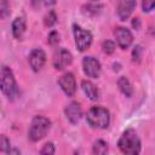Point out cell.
I'll list each match as a JSON object with an SVG mask.
<instances>
[{"instance_id": "cell-1", "label": "cell", "mask_w": 155, "mask_h": 155, "mask_svg": "<svg viewBox=\"0 0 155 155\" xmlns=\"http://www.w3.org/2000/svg\"><path fill=\"white\" fill-rule=\"evenodd\" d=\"M117 145L120 150L127 155H137L140 153V139L133 128H128L121 134Z\"/></svg>"}, {"instance_id": "cell-2", "label": "cell", "mask_w": 155, "mask_h": 155, "mask_svg": "<svg viewBox=\"0 0 155 155\" xmlns=\"http://www.w3.org/2000/svg\"><path fill=\"white\" fill-rule=\"evenodd\" d=\"M0 90L11 101H13L19 93L15 75L6 65H2L0 69Z\"/></svg>"}, {"instance_id": "cell-3", "label": "cell", "mask_w": 155, "mask_h": 155, "mask_svg": "<svg viewBox=\"0 0 155 155\" xmlns=\"http://www.w3.org/2000/svg\"><path fill=\"white\" fill-rule=\"evenodd\" d=\"M86 120L90 126L96 128H107L110 122V114L108 109L103 107H92L86 115Z\"/></svg>"}, {"instance_id": "cell-4", "label": "cell", "mask_w": 155, "mask_h": 155, "mask_svg": "<svg viewBox=\"0 0 155 155\" xmlns=\"http://www.w3.org/2000/svg\"><path fill=\"white\" fill-rule=\"evenodd\" d=\"M50 126H51V121L47 117L41 116V115L35 116L31 120V124H30V127H29V138H30V140L38 142V140L42 139L47 134V132L50 130Z\"/></svg>"}, {"instance_id": "cell-5", "label": "cell", "mask_w": 155, "mask_h": 155, "mask_svg": "<svg viewBox=\"0 0 155 155\" xmlns=\"http://www.w3.org/2000/svg\"><path fill=\"white\" fill-rule=\"evenodd\" d=\"M73 33H74V38H75V46L79 51L84 52L86 51L91 44H92V34L91 31L81 28L78 24L73 25Z\"/></svg>"}, {"instance_id": "cell-6", "label": "cell", "mask_w": 155, "mask_h": 155, "mask_svg": "<svg viewBox=\"0 0 155 155\" xmlns=\"http://www.w3.org/2000/svg\"><path fill=\"white\" fill-rule=\"evenodd\" d=\"M82 68H84L85 74L88 78H93V79L99 78L101 71H102V67H101L99 61L92 56L85 57L82 59Z\"/></svg>"}, {"instance_id": "cell-7", "label": "cell", "mask_w": 155, "mask_h": 155, "mask_svg": "<svg viewBox=\"0 0 155 155\" xmlns=\"http://www.w3.org/2000/svg\"><path fill=\"white\" fill-rule=\"evenodd\" d=\"M71 61H73L71 53H70L68 50L61 47V48H57V50H56V52H54V54H53V61H52V62H53V67H54L56 69L62 70V69H64L65 67H68V65L71 63Z\"/></svg>"}, {"instance_id": "cell-8", "label": "cell", "mask_w": 155, "mask_h": 155, "mask_svg": "<svg viewBox=\"0 0 155 155\" xmlns=\"http://www.w3.org/2000/svg\"><path fill=\"white\" fill-rule=\"evenodd\" d=\"M114 36L116 39V42L117 45L122 48V50H126L127 47H130V45L132 44L133 41V36H132V33L125 28V27H117L115 28L114 30Z\"/></svg>"}, {"instance_id": "cell-9", "label": "cell", "mask_w": 155, "mask_h": 155, "mask_svg": "<svg viewBox=\"0 0 155 155\" xmlns=\"http://www.w3.org/2000/svg\"><path fill=\"white\" fill-rule=\"evenodd\" d=\"M58 85L61 86L62 91L68 96L71 97L74 96L75 91H76V82H75V78L71 73H65L63 74L59 79H58Z\"/></svg>"}, {"instance_id": "cell-10", "label": "cell", "mask_w": 155, "mask_h": 155, "mask_svg": "<svg viewBox=\"0 0 155 155\" xmlns=\"http://www.w3.org/2000/svg\"><path fill=\"white\" fill-rule=\"evenodd\" d=\"M46 62V54L41 48H34L29 54V64L34 71L41 70Z\"/></svg>"}, {"instance_id": "cell-11", "label": "cell", "mask_w": 155, "mask_h": 155, "mask_svg": "<svg viewBox=\"0 0 155 155\" xmlns=\"http://www.w3.org/2000/svg\"><path fill=\"white\" fill-rule=\"evenodd\" d=\"M136 7V0H119L117 4V16L121 21H126Z\"/></svg>"}, {"instance_id": "cell-12", "label": "cell", "mask_w": 155, "mask_h": 155, "mask_svg": "<svg viewBox=\"0 0 155 155\" xmlns=\"http://www.w3.org/2000/svg\"><path fill=\"white\" fill-rule=\"evenodd\" d=\"M64 113H65V116L67 119L71 122V124H78L82 116V110H81V107L78 102H70L65 109H64Z\"/></svg>"}, {"instance_id": "cell-13", "label": "cell", "mask_w": 155, "mask_h": 155, "mask_svg": "<svg viewBox=\"0 0 155 155\" xmlns=\"http://www.w3.org/2000/svg\"><path fill=\"white\" fill-rule=\"evenodd\" d=\"M25 31V21L23 17H17L12 22V34L15 39H22L23 34Z\"/></svg>"}, {"instance_id": "cell-14", "label": "cell", "mask_w": 155, "mask_h": 155, "mask_svg": "<svg viewBox=\"0 0 155 155\" xmlns=\"http://www.w3.org/2000/svg\"><path fill=\"white\" fill-rule=\"evenodd\" d=\"M81 87H82V91L85 92V94L87 96L88 99H91V101H97V99H98V97H99L98 88H97L91 81L84 80V81L81 82Z\"/></svg>"}, {"instance_id": "cell-15", "label": "cell", "mask_w": 155, "mask_h": 155, "mask_svg": "<svg viewBox=\"0 0 155 155\" xmlns=\"http://www.w3.org/2000/svg\"><path fill=\"white\" fill-rule=\"evenodd\" d=\"M117 86H119L120 91H121L126 97H131V96L133 94L132 85H131L130 80H128L126 76H121V78H119V80H117Z\"/></svg>"}, {"instance_id": "cell-16", "label": "cell", "mask_w": 155, "mask_h": 155, "mask_svg": "<svg viewBox=\"0 0 155 155\" xmlns=\"http://www.w3.org/2000/svg\"><path fill=\"white\" fill-rule=\"evenodd\" d=\"M93 153L94 154H99V155H103V154H107L108 153V144L102 140V139H98L93 143V148H92Z\"/></svg>"}, {"instance_id": "cell-17", "label": "cell", "mask_w": 155, "mask_h": 155, "mask_svg": "<svg viewBox=\"0 0 155 155\" xmlns=\"http://www.w3.org/2000/svg\"><path fill=\"white\" fill-rule=\"evenodd\" d=\"M10 149H11L10 139L5 134H1L0 136V151L1 153H8Z\"/></svg>"}, {"instance_id": "cell-18", "label": "cell", "mask_w": 155, "mask_h": 155, "mask_svg": "<svg viewBox=\"0 0 155 155\" xmlns=\"http://www.w3.org/2000/svg\"><path fill=\"white\" fill-rule=\"evenodd\" d=\"M57 22V16L54 13V11H48V13L45 16L44 18V23L46 27H52L54 23Z\"/></svg>"}, {"instance_id": "cell-19", "label": "cell", "mask_w": 155, "mask_h": 155, "mask_svg": "<svg viewBox=\"0 0 155 155\" xmlns=\"http://www.w3.org/2000/svg\"><path fill=\"white\" fill-rule=\"evenodd\" d=\"M102 48H103V52L104 53L110 54V53H113L115 51V44L111 40H105L102 44Z\"/></svg>"}, {"instance_id": "cell-20", "label": "cell", "mask_w": 155, "mask_h": 155, "mask_svg": "<svg viewBox=\"0 0 155 155\" xmlns=\"http://www.w3.org/2000/svg\"><path fill=\"white\" fill-rule=\"evenodd\" d=\"M8 15V2L7 0H0V19Z\"/></svg>"}, {"instance_id": "cell-21", "label": "cell", "mask_w": 155, "mask_h": 155, "mask_svg": "<svg viewBox=\"0 0 155 155\" xmlns=\"http://www.w3.org/2000/svg\"><path fill=\"white\" fill-rule=\"evenodd\" d=\"M155 0H142V7L144 12H150L154 8Z\"/></svg>"}, {"instance_id": "cell-22", "label": "cell", "mask_w": 155, "mask_h": 155, "mask_svg": "<svg viewBox=\"0 0 155 155\" xmlns=\"http://www.w3.org/2000/svg\"><path fill=\"white\" fill-rule=\"evenodd\" d=\"M59 42V34L56 31V30H52L50 34H48V44L51 45H56Z\"/></svg>"}, {"instance_id": "cell-23", "label": "cell", "mask_w": 155, "mask_h": 155, "mask_svg": "<svg viewBox=\"0 0 155 155\" xmlns=\"http://www.w3.org/2000/svg\"><path fill=\"white\" fill-rule=\"evenodd\" d=\"M41 154H47V155H51V154H54V145L52 143H46L44 145V148L40 150Z\"/></svg>"}, {"instance_id": "cell-24", "label": "cell", "mask_w": 155, "mask_h": 155, "mask_svg": "<svg viewBox=\"0 0 155 155\" xmlns=\"http://www.w3.org/2000/svg\"><path fill=\"white\" fill-rule=\"evenodd\" d=\"M140 57H142V47L138 45L133 48V52H132V58L134 62H139L140 61Z\"/></svg>"}, {"instance_id": "cell-25", "label": "cell", "mask_w": 155, "mask_h": 155, "mask_svg": "<svg viewBox=\"0 0 155 155\" xmlns=\"http://www.w3.org/2000/svg\"><path fill=\"white\" fill-rule=\"evenodd\" d=\"M84 8H87V11H84L86 15H91V12H92V15H96V13H98L99 12V6L98 5H91V4H88V5H86Z\"/></svg>"}, {"instance_id": "cell-26", "label": "cell", "mask_w": 155, "mask_h": 155, "mask_svg": "<svg viewBox=\"0 0 155 155\" xmlns=\"http://www.w3.org/2000/svg\"><path fill=\"white\" fill-rule=\"evenodd\" d=\"M132 25H133L134 29H139V27H140V21H139V18H133Z\"/></svg>"}, {"instance_id": "cell-27", "label": "cell", "mask_w": 155, "mask_h": 155, "mask_svg": "<svg viewBox=\"0 0 155 155\" xmlns=\"http://www.w3.org/2000/svg\"><path fill=\"white\" fill-rule=\"evenodd\" d=\"M40 2H41V0H33L34 7H39V6H40Z\"/></svg>"}, {"instance_id": "cell-28", "label": "cell", "mask_w": 155, "mask_h": 155, "mask_svg": "<svg viewBox=\"0 0 155 155\" xmlns=\"http://www.w3.org/2000/svg\"><path fill=\"white\" fill-rule=\"evenodd\" d=\"M45 5H53L54 4V0H44Z\"/></svg>"}, {"instance_id": "cell-29", "label": "cell", "mask_w": 155, "mask_h": 155, "mask_svg": "<svg viewBox=\"0 0 155 155\" xmlns=\"http://www.w3.org/2000/svg\"><path fill=\"white\" fill-rule=\"evenodd\" d=\"M94 1H97V0H94Z\"/></svg>"}]
</instances>
